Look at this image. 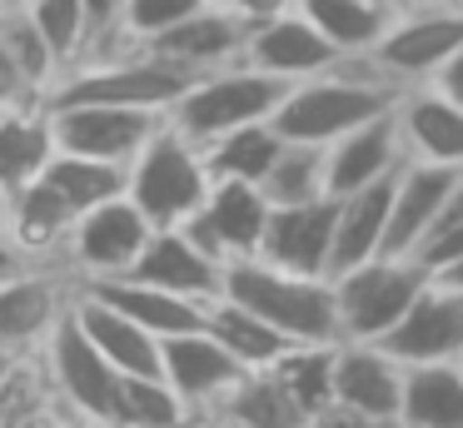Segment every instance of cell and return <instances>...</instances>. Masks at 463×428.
<instances>
[{"instance_id":"f5cc1de1","label":"cell","mask_w":463,"mask_h":428,"mask_svg":"<svg viewBox=\"0 0 463 428\" xmlns=\"http://www.w3.org/2000/svg\"><path fill=\"white\" fill-rule=\"evenodd\" d=\"M449 5H458V10H463V0H449Z\"/></svg>"},{"instance_id":"7402d4cb","label":"cell","mask_w":463,"mask_h":428,"mask_svg":"<svg viewBox=\"0 0 463 428\" xmlns=\"http://www.w3.org/2000/svg\"><path fill=\"white\" fill-rule=\"evenodd\" d=\"M393 119L409 159L463 169V105H453L439 85H409L393 100Z\"/></svg>"},{"instance_id":"c3c4849f","label":"cell","mask_w":463,"mask_h":428,"mask_svg":"<svg viewBox=\"0 0 463 428\" xmlns=\"http://www.w3.org/2000/svg\"><path fill=\"white\" fill-rule=\"evenodd\" d=\"M214 428H250V423H234V418H210Z\"/></svg>"},{"instance_id":"db71d44e","label":"cell","mask_w":463,"mask_h":428,"mask_svg":"<svg viewBox=\"0 0 463 428\" xmlns=\"http://www.w3.org/2000/svg\"><path fill=\"white\" fill-rule=\"evenodd\" d=\"M0 10H5V0H0Z\"/></svg>"},{"instance_id":"8fae6325","label":"cell","mask_w":463,"mask_h":428,"mask_svg":"<svg viewBox=\"0 0 463 428\" xmlns=\"http://www.w3.org/2000/svg\"><path fill=\"white\" fill-rule=\"evenodd\" d=\"M55 139L71 155L110 159V165H130L170 115L160 109H135V105H51Z\"/></svg>"},{"instance_id":"1f68e13d","label":"cell","mask_w":463,"mask_h":428,"mask_svg":"<svg viewBox=\"0 0 463 428\" xmlns=\"http://www.w3.org/2000/svg\"><path fill=\"white\" fill-rule=\"evenodd\" d=\"M210 418H234V423H250V428H309V414L284 394L269 368L244 374L230 388V398L220 404V414H210Z\"/></svg>"},{"instance_id":"7c38bea8","label":"cell","mask_w":463,"mask_h":428,"mask_svg":"<svg viewBox=\"0 0 463 428\" xmlns=\"http://www.w3.org/2000/svg\"><path fill=\"white\" fill-rule=\"evenodd\" d=\"M269 214H274V204H269V195H264V185H250V179H214L204 209L194 219H184V229H190L220 264H234V259L260 254Z\"/></svg>"},{"instance_id":"681fc988","label":"cell","mask_w":463,"mask_h":428,"mask_svg":"<svg viewBox=\"0 0 463 428\" xmlns=\"http://www.w3.org/2000/svg\"><path fill=\"white\" fill-rule=\"evenodd\" d=\"M393 5H399V10H413V5H423V0H393Z\"/></svg>"},{"instance_id":"d4e9b609","label":"cell","mask_w":463,"mask_h":428,"mask_svg":"<svg viewBox=\"0 0 463 428\" xmlns=\"http://www.w3.org/2000/svg\"><path fill=\"white\" fill-rule=\"evenodd\" d=\"M80 289H95L100 299H110L115 309L145 324L155 338H175V334H190V328H204L210 324V304L200 299H184L175 289H160V284H145V279L125 274V279H100V284H80Z\"/></svg>"},{"instance_id":"83f0119b","label":"cell","mask_w":463,"mask_h":428,"mask_svg":"<svg viewBox=\"0 0 463 428\" xmlns=\"http://www.w3.org/2000/svg\"><path fill=\"white\" fill-rule=\"evenodd\" d=\"M299 10L324 30V40L344 60H364L399 15L393 0H299Z\"/></svg>"},{"instance_id":"bcb514c9","label":"cell","mask_w":463,"mask_h":428,"mask_svg":"<svg viewBox=\"0 0 463 428\" xmlns=\"http://www.w3.org/2000/svg\"><path fill=\"white\" fill-rule=\"evenodd\" d=\"M25 264H31V259H25L21 249L11 244V239H0V284H5V279H15Z\"/></svg>"},{"instance_id":"d6986e66","label":"cell","mask_w":463,"mask_h":428,"mask_svg":"<svg viewBox=\"0 0 463 428\" xmlns=\"http://www.w3.org/2000/svg\"><path fill=\"white\" fill-rule=\"evenodd\" d=\"M453 185H458V169L403 159V169L393 175V209H389V244H383V254H419L423 239L439 229L443 209H449Z\"/></svg>"},{"instance_id":"8d00e7d4","label":"cell","mask_w":463,"mask_h":428,"mask_svg":"<svg viewBox=\"0 0 463 428\" xmlns=\"http://www.w3.org/2000/svg\"><path fill=\"white\" fill-rule=\"evenodd\" d=\"M0 40H5V50L21 60V70L45 90V100H51V90L61 85V75H65V60L55 55V45L41 35V25L25 15V5H5V10H0Z\"/></svg>"},{"instance_id":"f907efd6","label":"cell","mask_w":463,"mask_h":428,"mask_svg":"<svg viewBox=\"0 0 463 428\" xmlns=\"http://www.w3.org/2000/svg\"><path fill=\"white\" fill-rule=\"evenodd\" d=\"M0 239H5V199H0Z\"/></svg>"},{"instance_id":"7dc6e473","label":"cell","mask_w":463,"mask_h":428,"mask_svg":"<svg viewBox=\"0 0 463 428\" xmlns=\"http://www.w3.org/2000/svg\"><path fill=\"white\" fill-rule=\"evenodd\" d=\"M439 279H449V284H458V289H463V259H453L449 269H439Z\"/></svg>"},{"instance_id":"f546056e","label":"cell","mask_w":463,"mask_h":428,"mask_svg":"<svg viewBox=\"0 0 463 428\" xmlns=\"http://www.w3.org/2000/svg\"><path fill=\"white\" fill-rule=\"evenodd\" d=\"M210 334L220 338V344L230 348V354L240 358L250 374H254V368L279 364V358L294 348V338H284L269 319H260L254 309L234 304V299H224V294L210 304Z\"/></svg>"},{"instance_id":"d6a6232c","label":"cell","mask_w":463,"mask_h":428,"mask_svg":"<svg viewBox=\"0 0 463 428\" xmlns=\"http://www.w3.org/2000/svg\"><path fill=\"white\" fill-rule=\"evenodd\" d=\"M45 179L61 189L65 204H71L75 214H85V209L125 195V165L90 159V155H71V149H55V159L45 165Z\"/></svg>"},{"instance_id":"60d3db41","label":"cell","mask_w":463,"mask_h":428,"mask_svg":"<svg viewBox=\"0 0 463 428\" xmlns=\"http://www.w3.org/2000/svg\"><path fill=\"white\" fill-rule=\"evenodd\" d=\"M35 105H45V90L25 75L21 60H15L11 50H5V40H0V115H11V109H35Z\"/></svg>"},{"instance_id":"ab89813d","label":"cell","mask_w":463,"mask_h":428,"mask_svg":"<svg viewBox=\"0 0 463 428\" xmlns=\"http://www.w3.org/2000/svg\"><path fill=\"white\" fill-rule=\"evenodd\" d=\"M85 20H90V50H85V60H110V55H125V50H120L125 0H85Z\"/></svg>"},{"instance_id":"836d02e7","label":"cell","mask_w":463,"mask_h":428,"mask_svg":"<svg viewBox=\"0 0 463 428\" xmlns=\"http://www.w3.org/2000/svg\"><path fill=\"white\" fill-rule=\"evenodd\" d=\"M334 348L339 344H294L279 364H269V374L279 378V388L309 418L334 404Z\"/></svg>"},{"instance_id":"9a60e30c","label":"cell","mask_w":463,"mask_h":428,"mask_svg":"<svg viewBox=\"0 0 463 428\" xmlns=\"http://www.w3.org/2000/svg\"><path fill=\"white\" fill-rule=\"evenodd\" d=\"M334 234H339V199L319 195L309 204H274L260 259L294 274L334 279Z\"/></svg>"},{"instance_id":"52a82bcc","label":"cell","mask_w":463,"mask_h":428,"mask_svg":"<svg viewBox=\"0 0 463 428\" xmlns=\"http://www.w3.org/2000/svg\"><path fill=\"white\" fill-rule=\"evenodd\" d=\"M35 358H41V368H45V384H51V394H55V408L95 418V423H115V418H120L125 374L90 344V334L75 324V314H65L61 324H55V334L45 338V348Z\"/></svg>"},{"instance_id":"5b68a950","label":"cell","mask_w":463,"mask_h":428,"mask_svg":"<svg viewBox=\"0 0 463 428\" xmlns=\"http://www.w3.org/2000/svg\"><path fill=\"white\" fill-rule=\"evenodd\" d=\"M184 90H190V75H180L150 50H130V55L71 65L45 105H135V109L170 115Z\"/></svg>"},{"instance_id":"4fadbf2b","label":"cell","mask_w":463,"mask_h":428,"mask_svg":"<svg viewBox=\"0 0 463 428\" xmlns=\"http://www.w3.org/2000/svg\"><path fill=\"white\" fill-rule=\"evenodd\" d=\"M160 364H165V378L175 384V394L194 408V418H210L220 414V404L230 398V388L240 384L250 368L204 328H190V334H175L160 344Z\"/></svg>"},{"instance_id":"277c9868","label":"cell","mask_w":463,"mask_h":428,"mask_svg":"<svg viewBox=\"0 0 463 428\" xmlns=\"http://www.w3.org/2000/svg\"><path fill=\"white\" fill-rule=\"evenodd\" d=\"M433 269L419 254H379L364 264L334 274L339 294V338H364L383 344L399 328V319L413 309V299L429 289Z\"/></svg>"},{"instance_id":"cb8c5ba5","label":"cell","mask_w":463,"mask_h":428,"mask_svg":"<svg viewBox=\"0 0 463 428\" xmlns=\"http://www.w3.org/2000/svg\"><path fill=\"white\" fill-rule=\"evenodd\" d=\"M75 324L90 334V344L120 368L125 378L135 374H165L160 364V338L150 334L145 324H135L125 309H115L110 299H100L95 289H75Z\"/></svg>"},{"instance_id":"5bb4252c","label":"cell","mask_w":463,"mask_h":428,"mask_svg":"<svg viewBox=\"0 0 463 428\" xmlns=\"http://www.w3.org/2000/svg\"><path fill=\"white\" fill-rule=\"evenodd\" d=\"M244 65L264 70V75L284 80V85H299V80H314V75H324V70L344 65V55L324 40L319 25L294 5V10H284V15H274V20L250 25Z\"/></svg>"},{"instance_id":"9c48e42d","label":"cell","mask_w":463,"mask_h":428,"mask_svg":"<svg viewBox=\"0 0 463 428\" xmlns=\"http://www.w3.org/2000/svg\"><path fill=\"white\" fill-rule=\"evenodd\" d=\"M155 224L140 214L130 195L105 199V204L75 214L71 239L61 249V269L75 284H100V279H125L140 264L145 244H150Z\"/></svg>"},{"instance_id":"b9f144b4","label":"cell","mask_w":463,"mask_h":428,"mask_svg":"<svg viewBox=\"0 0 463 428\" xmlns=\"http://www.w3.org/2000/svg\"><path fill=\"white\" fill-rule=\"evenodd\" d=\"M309 428H403V423H399V418H364V414H354V408L329 404L324 414L309 418Z\"/></svg>"},{"instance_id":"f1b7e54d","label":"cell","mask_w":463,"mask_h":428,"mask_svg":"<svg viewBox=\"0 0 463 428\" xmlns=\"http://www.w3.org/2000/svg\"><path fill=\"white\" fill-rule=\"evenodd\" d=\"M399 423L403 428H463V358H453V364H409Z\"/></svg>"},{"instance_id":"7a4b0ae2","label":"cell","mask_w":463,"mask_h":428,"mask_svg":"<svg viewBox=\"0 0 463 428\" xmlns=\"http://www.w3.org/2000/svg\"><path fill=\"white\" fill-rule=\"evenodd\" d=\"M224 299L269 319L294 344H339V294H334V279L294 274V269H279L254 254V259L224 264Z\"/></svg>"},{"instance_id":"7bdbcfd3","label":"cell","mask_w":463,"mask_h":428,"mask_svg":"<svg viewBox=\"0 0 463 428\" xmlns=\"http://www.w3.org/2000/svg\"><path fill=\"white\" fill-rule=\"evenodd\" d=\"M220 5H230L244 25H260V20H274V15H284V10H294L299 0H220Z\"/></svg>"},{"instance_id":"484cf974","label":"cell","mask_w":463,"mask_h":428,"mask_svg":"<svg viewBox=\"0 0 463 428\" xmlns=\"http://www.w3.org/2000/svg\"><path fill=\"white\" fill-rule=\"evenodd\" d=\"M55 149H61V139H55L51 105L0 115V199H11L15 189L41 179L45 165L55 159Z\"/></svg>"},{"instance_id":"e0dca14e","label":"cell","mask_w":463,"mask_h":428,"mask_svg":"<svg viewBox=\"0 0 463 428\" xmlns=\"http://www.w3.org/2000/svg\"><path fill=\"white\" fill-rule=\"evenodd\" d=\"M389 354H399L403 364H453L463 358V289L433 274L429 289L413 299V309L399 319L389 338Z\"/></svg>"},{"instance_id":"f35d334b","label":"cell","mask_w":463,"mask_h":428,"mask_svg":"<svg viewBox=\"0 0 463 428\" xmlns=\"http://www.w3.org/2000/svg\"><path fill=\"white\" fill-rule=\"evenodd\" d=\"M210 0H125L120 20V50H145L150 40H160L165 30H175L180 20H190L194 10H204Z\"/></svg>"},{"instance_id":"816d5d0a","label":"cell","mask_w":463,"mask_h":428,"mask_svg":"<svg viewBox=\"0 0 463 428\" xmlns=\"http://www.w3.org/2000/svg\"><path fill=\"white\" fill-rule=\"evenodd\" d=\"M5 5H25V0H5Z\"/></svg>"},{"instance_id":"44dd1931","label":"cell","mask_w":463,"mask_h":428,"mask_svg":"<svg viewBox=\"0 0 463 428\" xmlns=\"http://www.w3.org/2000/svg\"><path fill=\"white\" fill-rule=\"evenodd\" d=\"M130 274L145 279V284L175 289V294H184V299H200V304H214V299L224 294V264L184 224L155 229L145 254H140V264H135Z\"/></svg>"},{"instance_id":"2e32d148","label":"cell","mask_w":463,"mask_h":428,"mask_svg":"<svg viewBox=\"0 0 463 428\" xmlns=\"http://www.w3.org/2000/svg\"><path fill=\"white\" fill-rule=\"evenodd\" d=\"M244 40H250V25H244L230 5L210 0L204 10H194L190 20H180L175 30H165V35L150 40L145 50L160 55L165 65H175L180 75L200 80V75H214V70H224V65H240Z\"/></svg>"},{"instance_id":"4dcf8cb0","label":"cell","mask_w":463,"mask_h":428,"mask_svg":"<svg viewBox=\"0 0 463 428\" xmlns=\"http://www.w3.org/2000/svg\"><path fill=\"white\" fill-rule=\"evenodd\" d=\"M284 149V135L274 119H254V125H240L230 135L210 139L204 145V159H210L214 179H250V185H264V175L274 169Z\"/></svg>"},{"instance_id":"603a6c76","label":"cell","mask_w":463,"mask_h":428,"mask_svg":"<svg viewBox=\"0 0 463 428\" xmlns=\"http://www.w3.org/2000/svg\"><path fill=\"white\" fill-rule=\"evenodd\" d=\"M71 224H75V209L65 204V195L45 175L5 199V239H11L31 264H61Z\"/></svg>"},{"instance_id":"3957f363","label":"cell","mask_w":463,"mask_h":428,"mask_svg":"<svg viewBox=\"0 0 463 428\" xmlns=\"http://www.w3.org/2000/svg\"><path fill=\"white\" fill-rule=\"evenodd\" d=\"M214 189V169L204 159V145H194L175 119H165L160 135L125 165V195L140 204V214L155 229L184 224L204 209Z\"/></svg>"},{"instance_id":"8992f818","label":"cell","mask_w":463,"mask_h":428,"mask_svg":"<svg viewBox=\"0 0 463 428\" xmlns=\"http://www.w3.org/2000/svg\"><path fill=\"white\" fill-rule=\"evenodd\" d=\"M284 80L264 75L254 65H224L214 75L190 80V90L180 95V105L170 109V119L194 139V145H210V139L230 135L240 125H254V119H274L284 100Z\"/></svg>"},{"instance_id":"4316f807","label":"cell","mask_w":463,"mask_h":428,"mask_svg":"<svg viewBox=\"0 0 463 428\" xmlns=\"http://www.w3.org/2000/svg\"><path fill=\"white\" fill-rule=\"evenodd\" d=\"M389 209H393V179L359 189L339 199V234H334V274L379 259L389 244Z\"/></svg>"},{"instance_id":"ffe728a7","label":"cell","mask_w":463,"mask_h":428,"mask_svg":"<svg viewBox=\"0 0 463 428\" xmlns=\"http://www.w3.org/2000/svg\"><path fill=\"white\" fill-rule=\"evenodd\" d=\"M403 159H409V149H403L399 119H393V109H389V115L349 129L344 139H334V145L324 149L329 195L344 199V195H359V189L379 185V179H393L403 169Z\"/></svg>"},{"instance_id":"ac0fdd59","label":"cell","mask_w":463,"mask_h":428,"mask_svg":"<svg viewBox=\"0 0 463 428\" xmlns=\"http://www.w3.org/2000/svg\"><path fill=\"white\" fill-rule=\"evenodd\" d=\"M403 378H409V364L383 344L339 338L334 348V404L339 408H354L364 418H399Z\"/></svg>"},{"instance_id":"ba28073f","label":"cell","mask_w":463,"mask_h":428,"mask_svg":"<svg viewBox=\"0 0 463 428\" xmlns=\"http://www.w3.org/2000/svg\"><path fill=\"white\" fill-rule=\"evenodd\" d=\"M463 50V10L449 0H423L413 10H399L383 40L369 50V65L389 80L393 90L429 85L443 65Z\"/></svg>"},{"instance_id":"6da1fadb","label":"cell","mask_w":463,"mask_h":428,"mask_svg":"<svg viewBox=\"0 0 463 428\" xmlns=\"http://www.w3.org/2000/svg\"><path fill=\"white\" fill-rule=\"evenodd\" d=\"M399 90L369 65V60H344V65L324 70L314 80L284 90L279 109H274V125L284 139L294 145H319L329 149L334 139H344L349 129L369 125V119L389 115Z\"/></svg>"},{"instance_id":"ee69618b","label":"cell","mask_w":463,"mask_h":428,"mask_svg":"<svg viewBox=\"0 0 463 428\" xmlns=\"http://www.w3.org/2000/svg\"><path fill=\"white\" fill-rule=\"evenodd\" d=\"M429 85H439L443 95L453 100V105H463V50H458V55H453V60H449V65H443V70H439V75L429 80Z\"/></svg>"},{"instance_id":"d590c367","label":"cell","mask_w":463,"mask_h":428,"mask_svg":"<svg viewBox=\"0 0 463 428\" xmlns=\"http://www.w3.org/2000/svg\"><path fill=\"white\" fill-rule=\"evenodd\" d=\"M264 195H269V204H309V199L329 195L324 149L319 145H294V139H284L274 169L264 175Z\"/></svg>"},{"instance_id":"30bf717a","label":"cell","mask_w":463,"mask_h":428,"mask_svg":"<svg viewBox=\"0 0 463 428\" xmlns=\"http://www.w3.org/2000/svg\"><path fill=\"white\" fill-rule=\"evenodd\" d=\"M75 279L61 264H25L0 284V358H35L75 304Z\"/></svg>"},{"instance_id":"f6af8a7d","label":"cell","mask_w":463,"mask_h":428,"mask_svg":"<svg viewBox=\"0 0 463 428\" xmlns=\"http://www.w3.org/2000/svg\"><path fill=\"white\" fill-rule=\"evenodd\" d=\"M31 428H115V423H95V418H80V414H65V408H51V414L35 418Z\"/></svg>"},{"instance_id":"e575fe53","label":"cell","mask_w":463,"mask_h":428,"mask_svg":"<svg viewBox=\"0 0 463 428\" xmlns=\"http://www.w3.org/2000/svg\"><path fill=\"white\" fill-rule=\"evenodd\" d=\"M120 428H190L194 408L175 394L165 374H135L120 388Z\"/></svg>"},{"instance_id":"74e56055","label":"cell","mask_w":463,"mask_h":428,"mask_svg":"<svg viewBox=\"0 0 463 428\" xmlns=\"http://www.w3.org/2000/svg\"><path fill=\"white\" fill-rule=\"evenodd\" d=\"M25 15L41 25V35L55 45L65 70L80 65L90 50V20H85V0H25Z\"/></svg>"}]
</instances>
